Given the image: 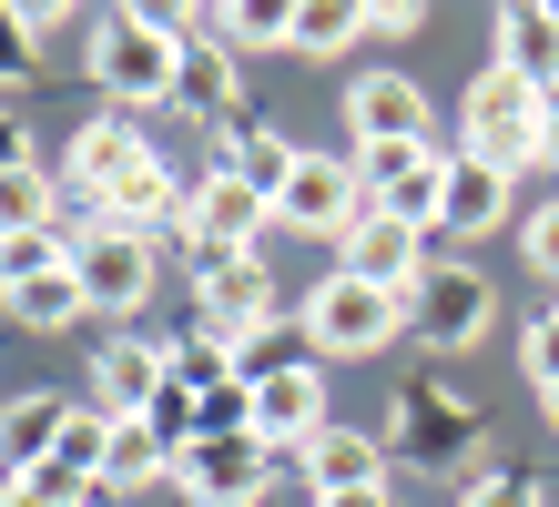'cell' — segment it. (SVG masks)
<instances>
[{
  "label": "cell",
  "instance_id": "obj_10",
  "mask_svg": "<svg viewBox=\"0 0 559 507\" xmlns=\"http://www.w3.org/2000/svg\"><path fill=\"white\" fill-rule=\"evenodd\" d=\"M193 304H204V335H224V346H254V335L275 325V275H265V254H235V264H214V275H193Z\"/></svg>",
  "mask_w": 559,
  "mask_h": 507
},
{
  "label": "cell",
  "instance_id": "obj_14",
  "mask_svg": "<svg viewBox=\"0 0 559 507\" xmlns=\"http://www.w3.org/2000/svg\"><path fill=\"white\" fill-rule=\"evenodd\" d=\"M183 203H193V183L153 153V162H133V173L92 203V224H112V233H183Z\"/></svg>",
  "mask_w": 559,
  "mask_h": 507
},
{
  "label": "cell",
  "instance_id": "obj_26",
  "mask_svg": "<svg viewBox=\"0 0 559 507\" xmlns=\"http://www.w3.org/2000/svg\"><path fill=\"white\" fill-rule=\"evenodd\" d=\"M174 478V447H163L153 417H112V457H103V487H153Z\"/></svg>",
  "mask_w": 559,
  "mask_h": 507
},
{
  "label": "cell",
  "instance_id": "obj_15",
  "mask_svg": "<svg viewBox=\"0 0 559 507\" xmlns=\"http://www.w3.org/2000/svg\"><path fill=\"white\" fill-rule=\"evenodd\" d=\"M133 162H153V143H143V122L133 112H103V122H82L72 132V162H61V193H82V203H103Z\"/></svg>",
  "mask_w": 559,
  "mask_h": 507
},
{
  "label": "cell",
  "instance_id": "obj_32",
  "mask_svg": "<svg viewBox=\"0 0 559 507\" xmlns=\"http://www.w3.org/2000/svg\"><path fill=\"white\" fill-rule=\"evenodd\" d=\"M31 51H41L31 11H0V82H31Z\"/></svg>",
  "mask_w": 559,
  "mask_h": 507
},
{
  "label": "cell",
  "instance_id": "obj_19",
  "mask_svg": "<svg viewBox=\"0 0 559 507\" xmlns=\"http://www.w3.org/2000/svg\"><path fill=\"white\" fill-rule=\"evenodd\" d=\"M306 487H316V497L386 487V436H367V426H325L316 447H306Z\"/></svg>",
  "mask_w": 559,
  "mask_h": 507
},
{
  "label": "cell",
  "instance_id": "obj_17",
  "mask_svg": "<svg viewBox=\"0 0 559 507\" xmlns=\"http://www.w3.org/2000/svg\"><path fill=\"white\" fill-rule=\"evenodd\" d=\"M163 386H174V365H163L153 335H112V346L92 355V406H103V417H153Z\"/></svg>",
  "mask_w": 559,
  "mask_h": 507
},
{
  "label": "cell",
  "instance_id": "obj_4",
  "mask_svg": "<svg viewBox=\"0 0 559 507\" xmlns=\"http://www.w3.org/2000/svg\"><path fill=\"white\" fill-rule=\"evenodd\" d=\"M254 233H275V203L265 193H245L235 173H204V183H193V203H183V264H193V275L254 254Z\"/></svg>",
  "mask_w": 559,
  "mask_h": 507
},
{
  "label": "cell",
  "instance_id": "obj_9",
  "mask_svg": "<svg viewBox=\"0 0 559 507\" xmlns=\"http://www.w3.org/2000/svg\"><path fill=\"white\" fill-rule=\"evenodd\" d=\"M265 436H193V447L174 457V487L193 497V507H254L265 497Z\"/></svg>",
  "mask_w": 559,
  "mask_h": 507
},
{
  "label": "cell",
  "instance_id": "obj_20",
  "mask_svg": "<svg viewBox=\"0 0 559 507\" xmlns=\"http://www.w3.org/2000/svg\"><path fill=\"white\" fill-rule=\"evenodd\" d=\"M519 173H499V162H478V153H457L448 162V203H438V233H499L509 224V193Z\"/></svg>",
  "mask_w": 559,
  "mask_h": 507
},
{
  "label": "cell",
  "instance_id": "obj_12",
  "mask_svg": "<svg viewBox=\"0 0 559 507\" xmlns=\"http://www.w3.org/2000/svg\"><path fill=\"white\" fill-rule=\"evenodd\" d=\"M346 132H356V153L438 143V122H427V92H417L407 72H356V92H346Z\"/></svg>",
  "mask_w": 559,
  "mask_h": 507
},
{
  "label": "cell",
  "instance_id": "obj_38",
  "mask_svg": "<svg viewBox=\"0 0 559 507\" xmlns=\"http://www.w3.org/2000/svg\"><path fill=\"white\" fill-rule=\"evenodd\" d=\"M539 162H559V101H549V122H539Z\"/></svg>",
  "mask_w": 559,
  "mask_h": 507
},
{
  "label": "cell",
  "instance_id": "obj_5",
  "mask_svg": "<svg viewBox=\"0 0 559 507\" xmlns=\"http://www.w3.org/2000/svg\"><path fill=\"white\" fill-rule=\"evenodd\" d=\"M448 143H386V153H356L367 173V214H397L417 233H438V203H448Z\"/></svg>",
  "mask_w": 559,
  "mask_h": 507
},
{
  "label": "cell",
  "instance_id": "obj_36",
  "mask_svg": "<svg viewBox=\"0 0 559 507\" xmlns=\"http://www.w3.org/2000/svg\"><path fill=\"white\" fill-rule=\"evenodd\" d=\"M367 31H377V41H417V31H427V11H417V0H377V11H367Z\"/></svg>",
  "mask_w": 559,
  "mask_h": 507
},
{
  "label": "cell",
  "instance_id": "obj_1",
  "mask_svg": "<svg viewBox=\"0 0 559 507\" xmlns=\"http://www.w3.org/2000/svg\"><path fill=\"white\" fill-rule=\"evenodd\" d=\"M193 41L174 31V11H103L92 21V82L112 92V112H153L183 92Z\"/></svg>",
  "mask_w": 559,
  "mask_h": 507
},
{
  "label": "cell",
  "instance_id": "obj_21",
  "mask_svg": "<svg viewBox=\"0 0 559 507\" xmlns=\"http://www.w3.org/2000/svg\"><path fill=\"white\" fill-rule=\"evenodd\" d=\"M499 72H519L530 92L559 101V11H549V0H519V11H499Z\"/></svg>",
  "mask_w": 559,
  "mask_h": 507
},
{
  "label": "cell",
  "instance_id": "obj_18",
  "mask_svg": "<svg viewBox=\"0 0 559 507\" xmlns=\"http://www.w3.org/2000/svg\"><path fill=\"white\" fill-rule=\"evenodd\" d=\"M82 406L61 396V386H31V396H11L0 406V478H31V467H51V447H61V426H72Z\"/></svg>",
  "mask_w": 559,
  "mask_h": 507
},
{
  "label": "cell",
  "instance_id": "obj_11",
  "mask_svg": "<svg viewBox=\"0 0 559 507\" xmlns=\"http://www.w3.org/2000/svg\"><path fill=\"white\" fill-rule=\"evenodd\" d=\"M325 426H336V417H325V376H316V365H254V436H265V447L306 457Z\"/></svg>",
  "mask_w": 559,
  "mask_h": 507
},
{
  "label": "cell",
  "instance_id": "obj_28",
  "mask_svg": "<svg viewBox=\"0 0 559 507\" xmlns=\"http://www.w3.org/2000/svg\"><path fill=\"white\" fill-rule=\"evenodd\" d=\"M103 457H112V417H103V406H82V417L61 426V447H51V478L72 487V497H92V487H103Z\"/></svg>",
  "mask_w": 559,
  "mask_h": 507
},
{
  "label": "cell",
  "instance_id": "obj_6",
  "mask_svg": "<svg viewBox=\"0 0 559 507\" xmlns=\"http://www.w3.org/2000/svg\"><path fill=\"white\" fill-rule=\"evenodd\" d=\"M488 315H499V294H488L478 264H427V285L407 294V335L427 355H457V346H478Z\"/></svg>",
  "mask_w": 559,
  "mask_h": 507
},
{
  "label": "cell",
  "instance_id": "obj_8",
  "mask_svg": "<svg viewBox=\"0 0 559 507\" xmlns=\"http://www.w3.org/2000/svg\"><path fill=\"white\" fill-rule=\"evenodd\" d=\"M72 275H82V294H92V315H143V304H153V233L82 224V233H72Z\"/></svg>",
  "mask_w": 559,
  "mask_h": 507
},
{
  "label": "cell",
  "instance_id": "obj_37",
  "mask_svg": "<svg viewBox=\"0 0 559 507\" xmlns=\"http://www.w3.org/2000/svg\"><path fill=\"white\" fill-rule=\"evenodd\" d=\"M316 507H397V487H356V497H316Z\"/></svg>",
  "mask_w": 559,
  "mask_h": 507
},
{
  "label": "cell",
  "instance_id": "obj_34",
  "mask_svg": "<svg viewBox=\"0 0 559 507\" xmlns=\"http://www.w3.org/2000/svg\"><path fill=\"white\" fill-rule=\"evenodd\" d=\"M519 254H530V264H539V275L559 285V203H539V214H530V224H519Z\"/></svg>",
  "mask_w": 559,
  "mask_h": 507
},
{
  "label": "cell",
  "instance_id": "obj_39",
  "mask_svg": "<svg viewBox=\"0 0 559 507\" xmlns=\"http://www.w3.org/2000/svg\"><path fill=\"white\" fill-rule=\"evenodd\" d=\"M539 417H549V426H559V386H549V396H539Z\"/></svg>",
  "mask_w": 559,
  "mask_h": 507
},
{
  "label": "cell",
  "instance_id": "obj_31",
  "mask_svg": "<svg viewBox=\"0 0 559 507\" xmlns=\"http://www.w3.org/2000/svg\"><path fill=\"white\" fill-rule=\"evenodd\" d=\"M519 365H530V386H539V396L559 386V304H549V315H539L530 335H519Z\"/></svg>",
  "mask_w": 559,
  "mask_h": 507
},
{
  "label": "cell",
  "instance_id": "obj_27",
  "mask_svg": "<svg viewBox=\"0 0 559 507\" xmlns=\"http://www.w3.org/2000/svg\"><path fill=\"white\" fill-rule=\"evenodd\" d=\"M346 41H367V11H356V0H295V11H285V51L336 61Z\"/></svg>",
  "mask_w": 559,
  "mask_h": 507
},
{
  "label": "cell",
  "instance_id": "obj_33",
  "mask_svg": "<svg viewBox=\"0 0 559 507\" xmlns=\"http://www.w3.org/2000/svg\"><path fill=\"white\" fill-rule=\"evenodd\" d=\"M0 507H82V497L61 487L51 467H31V478H0Z\"/></svg>",
  "mask_w": 559,
  "mask_h": 507
},
{
  "label": "cell",
  "instance_id": "obj_25",
  "mask_svg": "<svg viewBox=\"0 0 559 507\" xmlns=\"http://www.w3.org/2000/svg\"><path fill=\"white\" fill-rule=\"evenodd\" d=\"M0 233H61V173L51 162H11L0 173Z\"/></svg>",
  "mask_w": 559,
  "mask_h": 507
},
{
  "label": "cell",
  "instance_id": "obj_30",
  "mask_svg": "<svg viewBox=\"0 0 559 507\" xmlns=\"http://www.w3.org/2000/svg\"><path fill=\"white\" fill-rule=\"evenodd\" d=\"M72 264V233H0V294H21V285H41Z\"/></svg>",
  "mask_w": 559,
  "mask_h": 507
},
{
  "label": "cell",
  "instance_id": "obj_29",
  "mask_svg": "<svg viewBox=\"0 0 559 507\" xmlns=\"http://www.w3.org/2000/svg\"><path fill=\"white\" fill-rule=\"evenodd\" d=\"M11 315H21V325H41V335H61V325H82V315H92V294H82L72 264H61V275H41V285H21V294H11Z\"/></svg>",
  "mask_w": 559,
  "mask_h": 507
},
{
  "label": "cell",
  "instance_id": "obj_23",
  "mask_svg": "<svg viewBox=\"0 0 559 507\" xmlns=\"http://www.w3.org/2000/svg\"><path fill=\"white\" fill-rule=\"evenodd\" d=\"M174 112L214 122V132H235V112H245V72H235V51H193V61H183V92H174Z\"/></svg>",
  "mask_w": 559,
  "mask_h": 507
},
{
  "label": "cell",
  "instance_id": "obj_24",
  "mask_svg": "<svg viewBox=\"0 0 559 507\" xmlns=\"http://www.w3.org/2000/svg\"><path fill=\"white\" fill-rule=\"evenodd\" d=\"M163 365H174V386H183V396H214V386H245V376H254L245 346H224V335H204V325L174 335V346H163Z\"/></svg>",
  "mask_w": 559,
  "mask_h": 507
},
{
  "label": "cell",
  "instance_id": "obj_2",
  "mask_svg": "<svg viewBox=\"0 0 559 507\" xmlns=\"http://www.w3.org/2000/svg\"><path fill=\"white\" fill-rule=\"evenodd\" d=\"M539 122H549V92H530L519 72H488L468 82V112H457V153H478V162H499V173H530L539 162Z\"/></svg>",
  "mask_w": 559,
  "mask_h": 507
},
{
  "label": "cell",
  "instance_id": "obj_7",
  "mask_svg": "<svg viewBox=\"0 0 559 507\" xmlns=\"http://www.w3.org/2000/svg\"><path fill=\"white\" fill-rule=\"evenodd\" d=\"M275 224L285 233H346L367 224V173H356V153H306L295 162V183L275 193Z\"/></svg>",
  "mask_w": 559,
  "mask_h": 507
},
{
  "label": "cell",
  "instance_id": "obj_22",
  "mask_svg": "<svg viewBox=\"0 0 559 507\" xmlns=\"http://www.w3.org/2000/svg\"><path fill=\"white\" fill-rule=\"evenodd\" d=\"M295 162H306V143H285V132H265V122H235V132H224V162H214V173H235L245 193H285L295 183Z\"/></svg>",
  "mask_w": 559,
  "mask_h": 507
},
{
  "label": "cell",
  "instance_id": "obj_35",
  "mask_svg": "<svg viewBox=\"0 0 559 507\" xmlns=\"http://www.w3.org/2000/svg\"><path fill=\"white\" fill-rule=\"evenodd\" d=\"M468 507H539V487L519 467H488V478H468Z\"/></svg>",
  "mask_w": 559,
  "mask_h": 507
},
{
  "label": "cell",
  "instance_id": "obj_13",
  "mask_svg": "<svg viewBox=\"0 0 559 507\" xmlns=\"http://www.w3.org/2000/svg\"><path fill=\"white\" fill-rule=\"evenodd\" d=\"M336 275L386 285V294L407 304V294L427 285V233H417V224H397V214H367V224H356L346 244H336Z\"/></svg>",
  "mask_w": 559,
  "mask_h": 507
},
{
  "label": "cell",
  "instance_id": "obj_16",
  "mask_svg": "<svg viewBox=\"0 0 559 507\" xmlns=\"http://www.w3.org/2000/svg\"><path fill=\"white\" fill-rule=\"evenodd\" d=\"M397 457H417V467H478V417L448 386H417L407 417H397Z\"/></svg>",
  "mask_w": 559,
  "mask_h": 507
},
{
  "label": "cell",
  "instance_id": "obj_3",
  "mask_svg": "<svg viewBox=\"0 0 559 507\" xmlns=\"http://www.w3.org/2000/svg\"><path fill=\"white\" fill-rule=\"evenodd\" d=\"M295 325H306V346H316V355H377L386 335L407 325V304L386 294V285L316 275V285H306V304H295Z\"/></svg>",
  "mask_w": 559,
  "mask_h": 507
}]
</instances>
